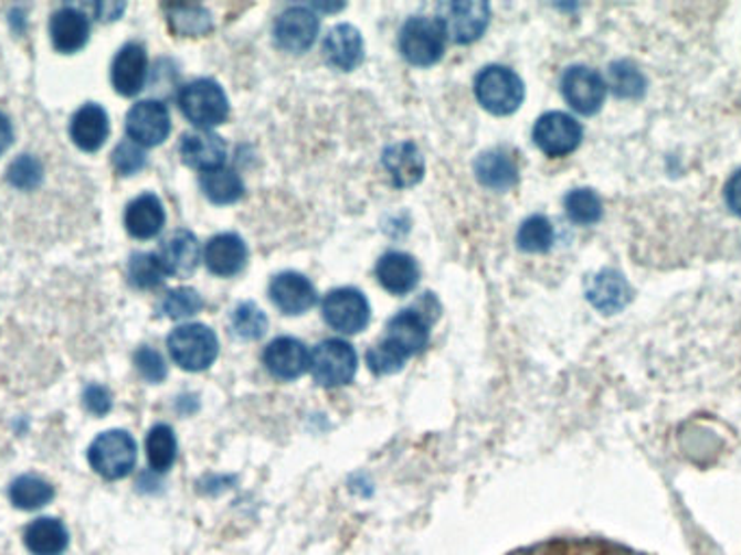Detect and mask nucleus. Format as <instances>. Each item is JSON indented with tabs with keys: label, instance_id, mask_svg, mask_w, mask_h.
<instances>
[{
	"label": "nucleus",
	"instance_id": "4",
	"mask_svg": "<svg viewBox=\"0 0 741 555\" xmlns=\"http://www.w3.org/2000/svg\"><path fill=\"white\" fill-rule=\"evenodd\" d=\"M168 348L173 363L184 371L209 370L220 354L218 337L204 323H187L176 328L168 337Z\"/></svg>",
	"mask_w": 741,
	"mask_h": 555
},
{
	"label": "nucleus",
	"instance_id": "25",
	"mask_svg": "<svg viewBox=\"0 0 741 555\" xmlns=\"http://www.w3.org/2000/svg\"><path fill=\"white\" fill-rule=\"evenodd\" d=\"M51 40L59 53H76L89 40V20L74 7H61L51 18Z\"/></svg>",
	"mask_w": 741,
	"mask_h": 555
},
{
	"label": "nucleus",
	"instance_id": "16",
	"mask_svg": "<svg viewBox=\"0 0 741 555\" xmlns=\"http://www.w3.org/2000/svg\"><path fill=\"white\" fill-rule=\"evenodd\" d=\"M263 363L274 377L295 380L310 370V352L293 337H278L267 345Z\"/></svg>",
	"mask_w": 741,
	"mask_h": 555
},
{
	"label": "nucleus",
	"instance_id": "37",
	"mask_svg": "<svg viewBox=\"0 0 741 555\" xmlns=\"http://www.w3.org/2000/svg\"><path fill=\"white\" fill-rule=\"evenodd\" d=\"M170 26L178 35L198 38L213 29V20L204 7H171Z\"/></svg>",
	"mask_w": 741,
	"mask_h": 555
},
{
	"label": "nucleus",
	"instance_id": "1",
	"mask_svg": "<svg viewBox=\"0 0 741 555\" xmlns=\"http://www.w3.org/2000/svg\"><path fill=\"white\" fill-rule=\"evenodd\" d=\"M432 302V293L425 296V302L421 300L419 307L414 309L401 310L395 314L389 325H387V337L369 350L367 363L369 370L378 375H391L405 365L407 359L416 356L419 352L425 350L430 341V325L438 317L441 309L427 310V305Z\"/></svg>",
	"mask_w": 741,
	"mask_h": 555
},
{
	"label": "nucleus",
	"instance_id": "21",
	"mask_svg": "<svg viewBox=\"0 0 741 555\" xmlns=\"http://www.w3.org/2000/svg\"><path fill=\"white\" fill-rule=\"evenodd\" d=\"M375 274H378L380 285L393 296L410 293L419 285V278H421L419 263L414 260V256H410L405 252L384 254L378 260Z\"/></svg>",
	"mask_w": 741,
	"mask_h": 555
},
{
	"label": "nucleus",
	"instance_id": "17",
	"mask_svg": "<svg viewBox=\"0 0 741 555\" xmlns=\"http://www.w3.org/2000/svg\"><path fill=\"white\" fill-rule=\"evenodd\" d=\"M269 298L285 314H301L315 307L317 291L306 276L297 271H285L272 280Z\"/></svg>",
	"mask_w": 741,
	"mask_h": 555
},
{
	"label": "nucleus",
	"instance_id": "34",
	"mask_svg": "<svg viewBox=\"0 0 741 555\" xmlns=\"http://www.w3.org/2000/svg\"><path fill=\"white\" fill-rule=\"evenodd\" d=\"M230 325L236 337L245 341H258L267 332V314L258 309L254 302H241L230 314Z\"/></svg>",
	"mask_w": 741,
	"mask_h": 555
},
{
	"label": "nucleus",
	"instance_id": "14",
	"mask_svg": "<svg viewBox=\"0 0 741 555\" xmlns=\"http://www.w3.org/2000/svg\"><path fill=\"white\" fill-rule=\"evenodd\" d=\"M226 141L211 130H191L180 141V157L193 170H220L226 163Z\"/></svg>",
	"mask_w": 741,
	"mask_h": 555
},
{
	"label": "nucleus",
	"instance_id": "28",
	"mask_svg": "<svg viewBox=\"0 0 741 555\" xmlns=\"http://www.w3.org/2000/svg\"><path fill=\"white\" fill-rule=\"evenodd\" d=\"M477 181L493 191H508L518 183L516 161L504 150L481 152L475 161Z\"/></svg>",
	"mask_w": 741,
	"mask_h": 555
},
{
	"label": "nucleus",
	"instance_id": "9",
	"mask_svg": "<svg viewBox=\"0 0 741 555\" xmlns=\"http://www.w3.org/2000/svg\"><path fill=\"white\" fill-rule=\"evenodd\" d=\"M562 94L576 114L594 116L605 103L607 83L596 70L587 65H572L562 76Z\"/></svg>",
	"mask_w": 741,
	"mask_h": 555
},
{
	"label": "nucleus",
	"instance_id": "3",
	"mask_svg": "<svg viewBox=\"0 0 741 555\" xmlns=\"http://www.w3.org/2000/svg\"><path fill=\"white\" fill-rule=\"evenodd\" d=\"M178 107L189 122L209 128L226 122L230 114L229 98L220 83L198 78L187 83L178 94Z\"/></svg>",
	"mask_w": 741,
	"mask_h": 555
},
{
	"label": "nucleus",
	"instance_id": "46",
	"mask_svg": "<svg viewBox=\"0 0 741 555\" xmlns=\"http://www.w3.org/2000/svg\"><path fill=\"white\" fill-rule=\"evenodd\" d=\"M11 139H13L11 122L7 120V116L0 114V154L11 146Z\"/></svg>",
	"mask_w": 741,
	"mask_h": 555
},
{
	"label": "nucleus",
	"instance_id": "38",
	"mask_svg": "<svg viewBox=\"0 0 741 555\" xmlns=\"http://www.w3.org/2000/svg\"><path fill=\"white\" fill-rule=\"evenodd\" d=\"M610 85L618 98H639L646 89L644 74L631 62L612 63Z\"/></svg>",
	"mask_w": 741,
	"mask_h": 555
},
{
	"label": "nucleus",
	"instance_id": "10",
	"mask_svg": "<svg viewBox=\"0 0 741 555\" xmlns=\"http://www.w3.org/2000/svg\"><path fill=\"white\" fill-rule=\"evenodd\" d=\"M324 317L328 325L339 330L342 334H358L369 325L371 319V307L362 291L342 287L335 289L324 298Z\"/></svg>",
	"mask_w": 741,
	"mask_h": 555
},
{
	"label": "nucleus",
	"instance_id": "24",
	"mask_svg": "<svg viewBox=\"0 0 741 555\" xmlns=\"http://www.w3.org/2000/svg\"><path fill=\"white\" fill-rule=\"evenodd\" d=\"M70 137L85 152L100 150L103 143L109 137V116H107V111L100 105H94V103L81 107L70 122Z\"/></svg>",
	"mask_w": 741,
	"mask_h": 555
},
{
	"label": "nucleus",
	"instance_id": "13",
	"mask_svg": "<svg viewBox=\"0 0 741 555\" xmlns=\"http://www.w3.org/2000/svg\"><path fill=\"white\" fill-rule=\"evenodd\" d=\"M171 130L170 111L159 100H141L126 116V132L137 146H159Z\"/></svg>",
	"mask_w": 741,
	"mask_h": 555
},
{
	"label": "nucleus",
	"instance_id": "39",
	"mask_svg": "<svg viewBox=\"0 0 741 555\" xmlns=\"http://www.w3.org/2000/svg\"><path fill=\"white\" fill-rule=\"evenodd\" d=\"M7 179L9 183L22 191H29V189H35V186L42 183L44 179V168L42 163L31 157V154H22L20 159H15L11 166H9V172H7Z\"/></svg>",
	"mask_w": 741,
	"mask_h": 555
},
{
	"label": "nucleus",
	"instance_id": "36",
	"mask_svg": "<svg viewBox=\"0 0 741 555\" xmlns=\"http://www.w3.org/2000/svg\"><path fill=\"white\" fill-rule=\"evenodd\" d=\"M166 269L159 260V254L139 252L133 254L128 263V278L137 289H155L166 280Z\"/></svg>",
	"mask_w": 741,
	"mask_h": 555
},
{
	"label": "nucleus",
	"instance_id": "18",
	"mask_svg": "<svg viewBox=\"0 0 741 555\" xmlns=\"http://www.w3.org/2000/svg\"><path fill=\"white\" fill-rule=\"evenodd\" d=\"M148 74V55L141 44H126L115 55L112 81L121 96H137L144 89Z\"/></svg>",
	"mask_w": 741,
	"mask_h": 555
},
{
	"label": "nucleus",
	"instance_id": "29",
	"mask_svg": "<svg viewBox=\"0 0 741 555\" xmlns=\"http://www.w3.org/2000/svg\"><path fill=\"white\" fill-rule=\"evenodd\" d=\"M70 543V534L63 521L42 516L24 530V545L33 555H63Z\"/></svg>",
	"mask_w": 741,
	"mask_h": 555
},
{
	"label": "nucleus",
	"instance_id": "23",
	"mask_svg": "<svg viewBox=\"0 0 741 555\" xmlns=\"http://www.w3.org/2000/svg\"><path fill=\"white\" fill-rule=\"evenodd\" d=\"M204 260L211 274L230 278V276H236L245 267L247 246L239 235L222 233L207 244Z\"/></svg>",
	"mask_w": 741,
	"mask_h": 555
},
{
	"label": "nucleus",
	"instance_id": "20",
	"mask_svg": "<svg viewBox=\"0 0 741 555\" xmlns=\"http://www.w3.org/2000/svg\"><path fill=\"white\" fill-rule=\"evenodd\" d=\"M126 231L137 239H152L166 226V209L163 202L155 193H144L135 198L124 217Z\"/></svg>",
	"mask_w": 741,
	"mask_h": 555
},
{
	"label": "nucleus",
	"instance_id": "26",
	"mask_svg": "<svg viewBox=\"0 0 741 555\" xmlns=\"http://www.w3.org/2000/svg\"><path fill=\"white\" fill-rule=\"evenodd\" d=\"M159 260L168 276L184 278L193 274L200 263V244L195 235L189 231H176L163 242L161 252H159Z\"/></svg>",
	"mask_w": 741,
	"mask_h": 555
},
{
	"label": "nucleus",
	"instance_id": "11",
	"mask_svg": "<svg viewBox=\"0 0 741 555\" xmlns=\"http://www.w3.org/2000/svg\"><path fill=\"white\" fill-rule=\"evenodd\" d=\"M583 128L569 114L549 111L533 126V141L547 157H567L579 148Z\"/></svg>",
	"mask_w": 741,
	"mask_h": 555
},
{
	"label": "nucleus",
	"instance_id": "7",
	"mask_svg": "<svg viewBox=\"0 0 741 555\" xmlns=\"http://www.w3.org/2000/svg\"><path fill=\"white\" fill-rule=\"evenodd\" d=\"M358 356L353 348L341 339H326L310 352V371L321 386H345L353 380Z\"/></svg>",
	"mask_w": 741,
	"mask_h": 555
},
{
	"label": "nucleus",
	"instance_id": "6",
	"mask_svg": "<svg viewBox=\"0 0 741 555\" xmlns=\"http://www.w3.org/2000/svg\"><path fill=\"white\" fill-rule=\"evenodd\" d=\"M445 40L447 35L438 20L414 15L401 26V55L405 57V62L419 67L434 65L441 62L445 53Z\"/></svg>",
	"mask_w": 741,
	"mask_h": 555
},
{
	"label": "nucleus",
	"instance_id": "15",
	"mask_svg": "<svg viewBox=\"0 0 741 555\" xmlns=\"http://www.w3.org/2000/svg\"><path fill=\"white\" fill-rule=\"evenodd\" d=\"M585 298L596 310L603 314H616L627 309L628 302L633 300V289L627 278L616 269H603L596 276L590 278Z\"/></svg>",
	"mask_w": 741,
	"mask_h": 555
},
{
	"label": "nucleus",
	"instance_id": "5",
	"mask_svg": "<svg viewBox=\"0 0 741 555\" xmlns=\"http://www.w3.org/2000/svg\"><path fill=\"white\" fill-rule=\"evenodd\" d=\"M87 460L105 480H121L135 469L137 442L124 430L103 433L89 445Z\"/></svg>",
	"mask_w": 741,
	"mask_h": 555
},
{
	"label": "nucleus",
	"instance_id": "35",
	"mask_svg": "<svg viewBox=\"0 0 741 555\" xmlns=\"http://www.w3.org/2000/svg\"><path fill=\"white\" fill-rule=\"evenodd\" d=\"M553 239H555V231L544 215H531L529 220H525L520 231H518V237H516L518 247L522 252H531V254H540V252L551 249Z\"/></svg>",
	"mask_w": 741,
	"mask_h": 555
},
{
	"label": "nucleus",
	"instance_id": "44",
	"mask_svg": "<svg viewBox=\"0 0 741 555\" xmlns=\"http://www.w3.org/2000/svg\"><path fill=\"white\" fill-rule=\"evenodd\" d=\"M724 200H727V206L741 217V170L735 172L729 183L724 186Z\"/></svg>",
	"mask_w": 741,
	"mask_h": 555
},
{
	"label": "nucleus",
	"instance_id": "2",
	"mask_svg": "<svg viewBox=\"0 0 741 555\" xmlns=\"http://www.w3.org/2000/svg\"><path fill=\"white\" fill-rule=\"evenodd\" d=\"M475 96L493 116H510L525 100L520 76L504 65H486L475 78Z\"/></svg>",
	"mask_w": 741,
	"mask_h": 555
},
{
	"label": "nucleus",
	"instance_id": "31",
	"mask_svg": "<svg viewBox=\"0 0 741 555\" xmlns=\"http://www.w3.org/2000/svg\"><path fill=\"white\" fill-rule=\"evenodd\" d=\"M200 186L213 204H232V202L241 200V195L245 191L241 177L230 168L204 172L202 179H200Z\"/></svg>",
	"mask_w": 741,
	"mask_h": 555
},
{
	"label": "nucleus",
	"instance_id": "32",
	"mask_svg": "<svg viewBox=\"0 0 741 555\" xmlns=\"http://www.w3.org/2000/svg\"><path fill=\"white\" fill-rule=\"evenodd\" d=\"M146 451H148V462L152 471L166 473L168 469H171V465L176 462L178 445H176V436L170 426L161 424L150 430L146 438Z\"/></svg>",
	"mask_w": 741,
	"mask_h": 555
},
{
	"label": "nucleus",
	"instance_id": "41",
	"mask_svg": "<svg viewBox=\"0 0 741 555\" xmlns=\"http://www.w3.org/2000/svg\"><path fill=\"white\" fill-rule=\"evenodd\" d=\"M114 166L121 177L137 174L146 166V152L135 141H121L115 148Z\"/></svg>",
	"mask_w": 741,
	"mask_h": 555
},
{
	"label": "nucleus",
	"instance_id": "19",
	"mask_svg": "<svg viewBox=\"0 0 741 555\" xmlns=\"http://www.w3.org/2000/svg\"><path fill=\"white\" fill-rule=\"evenodd\" d=\"M382 163L393 185L400 189L416 185L425 174V159L421 150L416 148V143L412 141H401V143L387 148Z\"/></svg>",
	"mask_w": 741,
	"mask_h": 555
},
{
	"label": "nucleus",
	"instance_id": "45",
	"mask_svg": "<svg viewBox=\"0 0 741 555\" xmlns=\"http://www.w3.org/2000/svg\"><path fill=\"white\" fill-rule=\"evenodd\" d=\"M94 9L98 13V20H115L124 11V4L103 2V4H94Z\"/></svg>",
	"mask_w": 741,
	"mask_h": 555
},
{
	"label": "nucleus",
	"instance_id": "40",
	"mask_svg": "<svg viewBox=\"0 0 741 555\" xmlns=\"http://www.w3.org/2000/svg\"><path fill=\"white\" fill-rule=\"evenodd\" d=\"M202 307H204V300L200 298V293L195 289L180 287V289H173L166 296L161 310L170 319H184V317H191V314L200 312Z\"/></svg>",
	"mask_w": 741,
	"mask_h": 555
},
{
	"label": "nucleus",
	"instance_id": "22",
	"mask_svg": "<svg viewBox=\"0 0 741 555\" xmlns=\"http://www.w3.org/2000/svg\"><path fill=\"white\" fill-rule=\"evenodd\" d=\"M324 55L328 63L342 72L356 70L364 60V42L356 26L339 24L335 26L324 42Z\"/></svg>",
	"mask_w": 741,
	"mask_h": 555
},
{
	"label": "nucleus",
	"instance_id": "27",
	"mask_svg": "<svg viewBox=\"0 0 741 555\" xmlns=\"http://www.w3.org/2000/svg\"><path fill=\"white\" fill-rule=\"evenodd\" d=\"M512 555H644L633 552L623 545L594 541V538H558L549 543H540L533 547H525Z\"/></svg>",
	"mask_w": 741,
	"mask_h": 555
},
{
	"label": "nucleus",
	"instance_id": "42",
	"mask_svg": "<svg viewBox=\"0 0 741 555\" xmlns=\"http://www.w3.org/2000/svg\"><path fill=\"white\" fill-rule=\"evenodd\" d=\"M135 365H137L139 373H141L148 382H152V384L163 382L166 375H168V365H166L163 356H161L157 350H152V348H141V350L135 354Z\"/></svg>",
	"mask_w": 741,
	"mask_h": 555
},
{
	"label": "nucleus",
	"instance_id": "33",
	"mask_svg": "<svg viewBox=\"0 0 741 555\" xmlns=\"http://www.w3.org/2000/svg\"><path fill=\"white\" fill-rule=\"evenodd\" d=\"M567 215L574 224L590 226L603 217V202L592 189H574L564 198Z\"/></svg>",
	"mask_w": 741,
	"mask_h": 555
},
{
	"label": "nucleus",
	"instance_id": "12",
	"mask_svg": "<svg viewBox=\"0 0 741 555\" xmlns=\"http://www.w3.org/2000/svg\"><path fill=\"white\" fill-rule=\"evenodd\" d=\"M319 35V18L310 7H288L285 13L278 18L274 38L278 49L293 55L306 53Z\"/></svg>",
	"mask_w": 741,
	"mask_h": 555
},
{
	"label": "nucleus",
	"instance_id": "30",
	"mask_svg": "<svg viewBox=\"0 0 741 555\" xmlns=\"http://www.w3.org/2000/svg\"><path fill=\"white\" fill-rule=\"evenodd\" d=\"M53 497H55V489L38 476H22L9 489L11 503L27 512L44 508L46 503L53 501Z\"/></svg>",
	"mask_w": 741,
	"mask_h": 555
},
{
	"label": "nucleus",
	"instance_id": "8",
	"mask_svg": "<svg viewBox=\"0 0 741 555\" xmlns=\"http://www.w3.org/2000/svg\"><path fill=\"white\" fill-rule=\"evenodd\" d=\"M438 22L445 29V35L456 44H470L484 35L490 24L493 11L484 0H459L445 2L438 7Z\"/></svg>",
	"mask_w": 741,
	"mask_h": 555
},
{
	"label": "nucleus",
	"instance_id": "43",
	"mask_svg": "<svg viewBox=\"0 0 741 555\" xmlns=\"http://www.w3.org/2000/svg\"><path fill=\"white\" fill-rule=\"evenodd\" d=\"M83 404H85V408H87L92 415L103 417V415H107V413L112 410V404H114V402H112V393H109L105 386H100V384H92V386L85 388Z\"/></svg>",
	"mask_w": 741,
	"mask_h": 555
}]
</instances>
